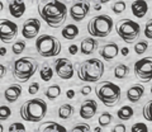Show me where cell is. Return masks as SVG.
<instances>
[{
  "mask_svg": "<svg viewBox=\"0 0 152 132\" xmlns=\"http://www.w3.org/2000/svg\"><path fill=\"white\" fill-rule=\"evenodd\" d=\"M3 9H4V4H3V1H0V13L3 12Z\"/></svg>",
  "mask_w": 152,
  "mask_h": 132,
  "instance_id": "obj_49",
  "label": "cell"
},
{
  "mask_svg": "<svg viewBox=\"0 0 152 132\" xmlns=\"http://www.w3.org/2000/svg\"><path fill=\"white\" fill-rule=\"evenodd\" d=\"M8 9L10 15L14 18H22L26 13V4L23 0H10L8 4Z\"/></svg>",
  "mask_w": 152,
  "mask_h": 132,
  "instance_id": "obj_18",
  "label": "cell"
},
{
  "mask_svg": "<svg viewBox=\"0 0 152 132\" xmlns=\"http://www.w3.org/2000/svg\"><path fill=\"white\" fill-rule=\"evenodd\" d=\"M147 48H148V43L146 41H140L134 45V52L136 55H143Z\"/></svg>",
  "mask_w": 152,
  "mask_h": 132,
  "instance_id": "obj_30",
  "label": "cell"
},
{
  "mask_svg": "<svg viewBox=\"0 0 152 132\" xmlns=\"http://www.w3.org/2000/svg\"><path fill=\"white\" fill-rule=\"evenodd\" d=\"M8 132H26V126L19 122H14L8 127Z\"/></svg>",
  "mask_w": 152,
  "mask_h": 132,
  "instance_id": "obj_35",
  "label": "cell"
},
{
  "mask_svg": "<svg viewBox=\"0 0 152 132\" xmlns=\"http://www.w3.org/2000/svg\"><path fill=\"white\" fill-rule=\"evenodd\" d=\"M53 69L51 67V65L48 62H43L41 65V69H39V76H41V80L43 81H51L52 78H53Z\"/></svg>",
  "mask_w": 152,
  "mask_h": 132,
  "instance_id": "obj_24",
  "label": "cell"
},
{
  "mask_svg": "<svg viewBox=\"0 0 152 132\" xmlns=\"http://www.w3.org/2000/svg\"><path fill=\"white\" fill-rule=\"evenodd\" d=\"M7 74V67L3 64H0V79H3Z\"/></svg>",
  "mask_w": 152,
  "mask_h": 132,
  "instance_id": "obj_42",
  "label": "cell"
},
{
  "mask_svg": "<svg viewBox=\"0 0 152 132\" xmlns=\"http://www.w3.org/2000/svg\"><path fill=\"white\" fill-rule=\"evenodd\" d=\"M0 132H4V126L0 123Z\"/></svg>",
  "mask_w": 152,
  "mask_h": 132,
  "instance_id": "obj_50",
  "label": "cell"
},
{
  "mask_svg": "<svg viewBox=\"0 0 152 132\" xmlns=\"http://www.w3.org/2000/svg\"><path fill=\"white\" fill-rule=\"evenodd\" d=\"M69 52L71 55H76V54L79 52V47L76 46V45H70L69 46Z\"/></svg>",
  "mask_w": 152,
  "mask_h": 132,
  "instance_id": "obj_40",
  "label": "cell"
},
{
  "mask_svg": "<svg viewBox=\"0 0 152 132\" xmlns=\"http://www.w3.org/2000/svg\"><path fill=\"white\" fill-rule=\"evenodd\" d=\"M131 10L136 18H140L141 19V18H143L147 14V12H148V5H147V3L145 0H136V1L132 3Z\"/></svg>",
  "mask_w": 152,
  "mask_h": 132,
  "instance_id": "obj_20",
  "label": "cell"
},
{
  "mask_svg": "<svg viewBox=\"0 0 152 132\" xmlns=\"http://www.w3.org/2000/svg\"><path fill=\"white\" fill-rule=\"evenodd\" d=\"M33 1H38V0H33Z\"/></svg>",
  "mask_w": 152,
  "mask_h": 132,
  "instance_id": "obj_51",
  "label": "cell"
},
{
  "mask_svg": "<svg viewBox=\"0 0 152 132\" xmlns=\"http://www.w3.org/2000/svg\"><path fill=\"white\" fill-rule=\"evenodd\" d=\"M105 66L100 59H89L80 64L77 78L84 83H98L104 75Z\"/></svg>",
  "mask_w": 152,
  "mask_h": 132,
  "instance_id": "obj_3",
  "label": "cell"
},
{
  "mask_svg": "<svg viewBox=\"0 0 152 132\" xmlns=\"http://www.w3.org/2000/svg\"><path fill=\"white\" fill-rule=\"evenodd\" d=\"M94 132H102V127H95Z\"/></svg>",
  "mask_w": 152,
  "mask_h": 132,
  "instance_id": "obj_48",
  "label": "cell"
},
{
  "mask_svg": "<svg viewBox=\"0 0 152 132\" xmlns=\"http://www.w3.org/2000/svg\"><path fill=\"white\" fill-rule=\"evenodd\" d=\"M53 67H55L53 73H56L57 76L62 80H70L75 74L72 61L66 57L56 59L53 61Z\"/></svg>",
  "mask_w": 152,
  "mask_h": 132,
  "instance_id": "obj_10",
  "label": "cell"
},
{
  "mask_svg": "<svg viewBox=\"0 0 152 132\" xmlns=\"http://www.w3.org/2000/svg\"><path fill=\"white\" fill-rule=\"evenodd\" d=\"M145 36L147 40H151L152 38V21H148L146 24V28H145Z\"/></svg>",
  "mask_w": 152,
  "mask_h": 132,
  "instance_id": "obj_38",
  "label": "cell"
},
{
  "mask_svg": "<svg viewBox=\"0 0 152 132\" xmlns=\"http://www.w3.org/2000/svg\"><path fill=\"white\" fill-rule=\"evenodd\" d=\"M145 87L142 84H133L127 90V99L131 103H138L145 94Z\"/></svg>",
  "mask_w": 152,
  "mask_h": 132,
  "instance_id": "obj_17",
  "label": "cell"
},
{
  "mask_svg": "<svg viewBox=\"0 0 152 132\" xmlns=\"http://www.w3.org/2000/svg\"><path fill=\"white\" fill-rule=\"evenodd\" d=\"M70 132H91V128H90L89 123H79L74 126Z\"/></svg>",
  "mask_w": 152,
  "mask_h": 132,
  "instance_id": "obj_33",
  "label": "cell"
},
{
  "mask_svg": "<svg viewBox=\"0 0 152 132\" xmlns=\"http://www.w3.org/2000/svg\"><path fill=\"white\" fill-rule=\"evenodd\" d=\"M38 90H39V83H31L29 87H28V94H36L38 93Z\"/></svg>",
  "mask_w": 152,
  "mask_h": 132,
  "instance_id": "obj_37",
  "label": "cell"
},
{
  "mask_svg": "<svg viewBox=\"0 0 152 132\" xmlns=\"http://www.w3.org/2000/svg\"><path fill=\"white\" fill-rule=\"evenodd\" d=\"M121 54H122L123 56H128V54H129V50H128L127 47H124V48L121 50Z\"/></svg>",
  "mask_w": 152,
  "mask_h": 132,
  "instance_id": "obj_44",
  "label": "cell"
},
{
  "mask_svg": "<svg viewBox=\"0 0 152 132\" xmlns=\"http://www.w3.org/2000/svg\"><path fill=\"white\" fill-rule=\"evenodd\" d=\"M38 14L48 27L58 28L67 17V8L58 0H41L38 3Z\"/></svg>",
  "mask_w": 152,
  "mask_h": 132,
  "instance_id": "obj_1",
  "label": "cell"
},
{
  "mask_svg": "<svg viewBox=\"0 0 152 132\" xmlns=\"http://www.w3.org/2000/svg\"><path fill=\"white\" fill-rule=\"evenodd\" d=\"M37 132H67V130L65 126L56 123L55 121H47L45 123L39 125Z\"/></svg>",
  "mask_w": 152,
  "mask_h": 132,
  "instance_id": "obj_21",
  "label": "cell"
},
{
  "mask_svg": "<svg viewBox=\"0 0 152 132\" xmlns=\"http://www.w3.org/2000/svg\"><path fill=\"white\" fill-rule=\"evenodd\" d=\"M7 55V48L5 47H1L0 48V56H5Z\"/></svg>",
  "mask_w": 152,
  "mask_h": 132,
  "instance_id": "obj_45",
  "label": "cell"
},
{
  "mask_svg": "<svg viewBox=\"0 0 152 132\" xmlns=\"http://www.w3.org/2000/svg\"><path fill=\"white\" fill-rule=\"evenodd\" d=\"M79 27L76 24H72V23H70V24H66L64 28H62V32H61V34L65 40H69V41H72L75 40L76 37L79 36Z\"/></svg>",
  "mask_w": 152,
  "mask_h": 132,
  "instance_id": "obj_22",
  "label": "cell"
},
{
  "mask_svg": "<svg viewBox=\"0 0 152 132\" xmlns=\"http://www.w3.org/2000/svg\"><path fill=\"white\" fill-rule=\"evenodd\" d=\"M113 122V114L109 112H103L98 118V123H99V127H108Z\"/></svg>",
  "mask_w": 152,
  "mask_h": 132,
  "instance_id": "obj_28",
  "label": "cell"
},
{
  "mask_svg": "<svg viewBox=\"0 0 152 132\" xmlns=\"http://www.w3.org/2000/svg\"><path fill=\"white\" fill-rule=\"evenodd\" d=\"M114 73V78L118 80H123L129 75V67L126 64H118L113 70Z\"/></svg>",
  "mask_w": 152,
  "mask_h": 132,
  "instance_id": "obj_26",
  "label": "cell"
},
{
  "mask_svg": "<svg viewBox=\"0 0 152 132\" xmlns=\"http://www.w3.org/2000/svg\"><path fill=\"white\" fill-rule=\"evenodd\" d=\"M131 132H148V127L146 123L137 122V123H133V126L131 127Z\"/></svg>",
  "mask_w": 152,
  "mask_h": 132,
  "instance_id": "obj_34",
  "label": "cell"
},
{
  "mask_svg": "<svg viewBox=\"0 0 152 132\" xmlns=\"http://www.w3.org/2000/svg\"><path fill=\"white\" fill-rule=\"evenodd\" d=\"M96 111H98V103L94 100V99H86L81 103L80 106V117L83 120H91L93 117L96 114Z\"/></svg>",
  "mask_w": 152,
  "mask_h": 132,
  "instance_id": "obj_14",
  "label": "cell"
},
{
  "mask_svg": "<svg viewBox=\"0 0 152 132\" xmlns=\"http://www.w3.org/2000/svg\"><path fill=\"white\" fill-rule=\"evenodd\" d=\"M66 97H67L69 99H74L75 98V92L72 90V89H69V90L66 92Z\"/></svg>",
  "mask_w": 152,
  "mask_h": 132,
  "instance_id": "obj_43",
  "label": "cell"
},
{
  "mask_svg": "<svg viewBox=\"0 0 152 132\" xmlns=\"http://www.w3.org/2000/svg\"><path fill=\"white\" fill-rule=\"evenodd\" d=\"M114 27V21L112 17L107 14H99L93 17L88 23V32L90 36L96 37V38H104L110 34Z\"/></svg>",
  "mask_w": 152,
  "mask_h": 132,
  "instance_id": "obj_6",
  "label": "cell"
},
{
  "mask_svg": "<svg viewBox=\"0 0 152 132\" xmlns=\"http://www.w3.org/2000/svg\"><path fill=\"white\" fill-rule=\"evenodd\" d=\"M95 94L105 107H115L122 98V90L115 83L109 80L100 81L95 87Z\"/></svg>",
  "mask_w": 152,
  "mask_h": 132,
  "instance_id": "obj_4",
  "label": "cell"
},
{
  "mask_svg": "<svg viewBox=\"0 0 152 132\" xmlns=\"http://www.w3.org/2000/svg\"><path fill=\"white\" fill-rule=\"evenodd\" d=\"M126 8H127V4L126 1H122V0H119V1H115L112 5V10L114 14H121L126 10Z\"/></svg>",
  "mask_w": 152,
  "mask_h": 132,
  "instance_id": "obj_31",
  "label": "cell"
},
{
  "mask_svg": "<svg viewBox=\"0 0 152 132\" xmlns=\"http://www.w3.org/2000/svg\"><path fill=\"white\" fill-rule=\"evenodd\" d=\"M47 103L42 98H33L28 99L20 106V118L26 122H32V123H38L46 117L47 114Z\"/></svg>",
  "mask_w": 152,
  "mask_h": 132,
  "instance_id": "obj_2",
  "label": "cell"
},
{
  "mask_svg": "<svg viewBox=\"0 0 152 132\" xmlns=\"http://www.w3.org/2000/svg\"><path fill=\"white\" fill-rule=\"evenodd\" d=\"M99 1V4H100V5H103V4H107V3H109L110 1V0H98Z\"/></svg>",
  "mask_w": 152,
  "mask_h": 132,
  "instance_id": "obj_46",
  "label": "cell"
},
{
  "mask_svg": "<svg viewBox=\"0 0 152 132\" xmlns=\"http://www.w3.org/2000/svg\"><path fill=\"white\" fill-rule=\"evenodd\" d=\"M38 66V61L33 57H20L15 60L12 66L13 78L20 83L28 81L36 74Z\"/></svg>",
  "mask_w": 152,
  "mask_h": 132,
  "instance_id": "obj_5",
  "label": "cell"
},
{
  "mask_svg": "<svg viewBox=\"0 0 152 132\" xmlns=\"http://www.w3.org/2000/svg\"><path fill=\"white\" fill-rule=\"evenodd\" d=\"M90 12V3L86 0H79L77 3L72 4V7L70 8V17L72 18V21L75 22H81L84 21L86 15Z\"/></svg>",
  "mask_w": 152,
  "mask_h": 132,
  "instance_id": "obj_12",
  "label": "cell"
},
{
  "mask_svg": "<svg viewBox=\"0 0 152 132\" xmlns=\"http://www.w3.org/2000/svg\"><path fill=\"white\" fill-rule=\"evenodd\" d=\"M133 116H134V111L131 106H123L117 112V117L121 121H129Z\"/></svg>",
  "mask_w": 152,
  "mask_h": 132,
  "instance_id": "obj_25",
  "label": "cell"
},
{
  "mask_svg": "<svg viewBox=\"0 0 152 132\" xmlns=\"http://www.w3.org/2000/svg\"><path fill=\"white\" fill-rule=\"evenodd\" d=\"M61 42L55 36L42 34L36 40V51L37 54L45 59L56 57L61 52Z\"/></svg>",
  "mask_w": 152,
  "mask_h": 132,
  "instance_id": "obj_7",
  "label": "cell"
},
{
  "mask_svg": "<svg viewBox=\"0 0 152 132\" xmlns=\"http://www.w3.org/2000/svg\"><path fill=\"white\" fill-rule=\"evenodd\" d=\"M41 31V22L37 18H28L22 26V36L26 40H33Z\"/></svg>",
  "mask_w": 152,
  "mask_h": 132,
  "instance_id": "obj_13",
  "label": "cell"
},
{
  "mask_svg": "<svg viewBox=\"0 0 152 132\" xmlns=\"http://www.w3.org/2000/svg\"><path fill=\"white\" fill-rule=\"evenodd\" d=\"M117 34L121 37L122 41L127 42V43H132L140 37L141 32V26L140 23H137L128 18H123V19L118 21L115 24Z\"/></svg>",
  "mask_w": 152,
  "mask_h": 132,
  "instance_id": "obj_8",
  "label": "cell"
},
{
  "mask_svg": "<svg viewBox=\"0 0 152 132\" xmlns=\"http://www.w3.org/2000/svg\"><path fill=\"white\" fill-rule=\"evenodd\" d=\"M133 73L137 79L143 83H150L152 79V57H143L134 62Z\"/></svg>",
  "mask_w": 152,
  "mask_h": 132,
  "instance_id": "obj_9",
  "label": "cell"
},
{
  "mask_svg": "<svg viewBox=\"0 0 152 132\" xmlns=\"http://www.w3.org/2000/svg\"><path fill=\"white\" fill-rule=\"evenodd\" d=\"M126 131H127V127L124 123H117L112 128V132H126Z\"/></svg>",
  "mask_w": 152,
  "mask_h": 132,
  "instance_id": "obj_39",
  "label": "cell"
},
{
  "mask_svg": "<svg viewBox=\"0 0 152 132\" xmlns=\"http://www.w3.org/2000/svg\"><path fill=\"white\" fill-rule=\"evenodd\" d=\"M26 42L24 41H17V42H14L13 46H12V51H13V54L14 55H20L23 51L26 50Z\"/></svg>",
  "mask_w": 152,
  "mask_h": 132,
  "instance_id": "obj_29",
  "label": "cell"
},
{
  "mask_svg": "<svg viewBox=\"0 0 152 132\" xmlns=\"http://www.w3.org/2000/svg\"><path fill=\"white\" fill-rule=\"evenodd\" d=\"M94 9H95V10H100V9H102V5H100V4H96V5L94 7Z\"/></svg>",
  "mask_w": 152,
  "mask_h": 132,
  "instance_id": "obj_47",
  "label": "cell"
},
{
  "mask_svg": "<svg viewBox=\"0 0 152 132\" xmlns=\"http://www.w3.org/2000/svg\"><path fill=\"white\" fill-rule=\"evenodd\" d=\"M119 54V46H118L115 42H109V43H105L100 47V50H99V55H100V57L109 62V61H113L114 59L118 56Z\"/></svg>",
  "mask_w": 152,
  "mask_h": 132,
  "instance_id": "obj_15",
  "label": "cell"
},
{
  "mask_svg": "<svg viewBox=\"0 0 152 132\" xmlns=\"http://www.w3.org/2000/svg\"><path fill=\"white\" fill-rule=\"evenodd\" d=\"M74 113H75V108H74L72 104H70V103H65V104L61 106V107L58 108V111H57L58 118L64 120V121L70 120L71 117L74 116Z\"/></svg>",
  "mask_w": 152,
  "mask_h": 132,
  "instance_id": "obj_23",
  "label": "cell"
},
{
  "mask_svg": "<svg viewBox=\"0 0 152 132\" xmlns=\"http://www.w3.org/2000/svg\"><path fill=\"white\" fill-rule=\"evenodd\" d=\"M45 95H46L47 99H50V100H55V99H57L61 95V87L57 85V84L50 85L45 90Z\"/></svg>",
  "mask_w": 152,
  "mask_h": 132,
  "instance_id": "obj_27",
  "label": "cell"
},
{
  "mask_svg": "<svg viewBox=\"0 0 152 132\" xmlns=\"http://www.w3.org/2000/svg\"><path fill=\"white\" fill-rule=\"evenodd\" d=\"M90 92H91V87L90 85H85L81 88V90H80V93H81L83 95H88V94H90Z\"/></svg>",
  "mask_w": 152,
  "mask_h": 132,
  "instance_id": "obj_41",
  "label": "cell"
},
{
  "mask_svg": "<svg viewBox=\"0 0 152 132\" xmlns=\"http://www.w3.org/2000/svg\"><path fill=\"white\" fill-rule=\"evenodd\" d=\"M22 92H23V88L20 84H12L4 92V98H5V100L8 103H15L20 98Z\"/></svg>",
  "mask_w": 152,
  "mask_h": 132,
  "instance_id": "obj_16",
  "label": "cell"
},
{
  "mask_svg": "<svg viewBox=\"0 0 152 132\" xmlns=\"http://www.w3.org/2000/svg\"><path fill=\"white\" fill-rule=\"evenodd\" d=\"M12 109L8 106H0V121H7L10 118Z\"/></svg>",
  "mask_w": 152,
  "mask_h": 132,
  "instance_id": "obj_32",
  "label": "cell"
},
{
  "mask_svg": "<svg viewBox=\"0 0 152 132\" xmlns=\"http://www.w3.org/2000/svg\"><path fill=\"white\" fill-rule=\"evenodd\" d=\"M151 100H148L143 106V111H142V114H143V118L147 121V122H151V114H150V108H151Z\"/></svg>",
  "mask_w": 152,
  "mask_h": 132,
  "instance_id": "obj_36",
  "label": "cell"
},
{
  "mask_svg": "<svg viewBox=\"0 0 152 132\" xmlns=\"http://www.w3.org/2000/svg\"><path fill=\"white\" fill-rule=\"evenodd\" d=\"M18 36V26L9 19H0V41L9 43Z\"/></svg>",
  "mask_w": 152,
  "mask_h": 132,
  "instance_id": "obj_11",
  "label": "cell"
},
{
  "mask_svg": "<svg viewBox=\"0 0 152 132\" xmlns=\"http://www.w3.org/2000/svg\"><path fill=\"white\" fill-rule=\"evenodd\" d=\"M98 48V41L93 38V37H88V38H84L80 43V51H81L83 55H91L94 54Z\"/></svg>",
  "mask_w": 152,
  "mask_h": 132,
  "instance_id": "obj_19",
  "label": "cell"
}]
</instances>
